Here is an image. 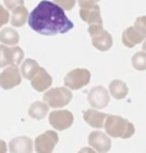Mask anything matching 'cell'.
Returning <instances> with one entry per match:
<instances>
[{
    "label": "cell",
    "mask_w": 146,
    "mask_h": 153,
    "mask_svg": "<svg viewBox=\"0 0 146 153\" xmlns=\"http://www.w3.org/2000/svg\"><path fill=\"white\" fill-rule=\"evenodd\" d=\"M66 10L54 1L42 0L29 16V26L36 33L45 36L67 33L73 29L72 20L65 13Z\"/></svg>",
    "instance_id": "1"
},
{
    "label": "cell",
    "mask_w": 146,
    "mask_h": 153,
    "mask_svg": "<svg viewBox=\"0 0 146 153\" xmlns=\"http://www.w3.org/2000/svg\"><path fill=\"white\" fill-rule=\"evenodd\" d=\"M105 130L110 137H122V139H129L135 133V126L129 120L123 119L120 116H107L106 123H105Z\"/></svg>",
    "instance_id": "2"
},
{
    "label": "cell",
    "mask_w": 146,
    "mask_h": 153,
    "mask_svg": "<svg viewBox=\"0 0 146 153\" xmlns=\"http://www.w3.org/2000/svg\"><path fill=\"white\" fill-rule=\"evenodd\" d=\"M72 97V89H69L67 86L54 87V89H50V90H46V93L43 94V100L53 109H59V107L69 105Z\"/></svg>",
    "instance_id": "3"
},
{
    "label": "cell",
    "mask_w": 146,
    "mask_h": 153,
    "mask_svg": "<svg viewBox=\"0 0 146 153\" xmlns=\"http://www.w3.org/2000/svg\"><path fill=\"white\" fill-rule=\"evenodd\" d=\"M89 34L92 37V45L100 52H107L113 45V39L110 33L105 30L102 25H90L89 26Z\"/></svg>",
    "instance_id": "4"
},
{
    "label": "cell",
    "mask_w": 146,
    "mask_h": 153,
    "mask_svg": "<svg viewBox=\"0 0 146 153\" xmlns=\"http://www.w3.org/2000/svg\"><path fill=\"white\" fill-rule=\"evenodd\" d=\"M0 53H1V59H0V67L6 66H19L23 62V49L19 46H7V45H0Z\"/></svg>",
    "instance_id": "5"
},
{
    "label": "cell",
    "mask_w": 146,
    "mask_h": 153,
    "mask_svg": "<svg viewBox=\"0 0 146 153\" xmlns=\"http://www.w3.org/2000/svg\"><path fill=\"white\" fill-rule=\"evenodd\" d=\"M90 82V72L87 69H73L65 77V86L72 90H79L89 85Z\"/></svg>",
    "instance_id": "6"
},
{
    "label": "cell",
    "mask_w": 146,
    "mask_h": 153,
    "mask_svg": "<svg viewBox=\"0 0 146 153\" xmlns=\"http://www.w3.org/2000/svg\"><path fill=\"white\" fill-rule=\"evenodd\" d=\"M57 142H59V134L54 130H47L36 137L34 150L37 153H52L54 150V146L57 145Z\"/></svg>",
    "instance_id": "7"
},
{
    "label": "cell",
    "mask_w": 146,
    "mask_h": 153,
    "mask_svg": "<svg viewBox=\"0 0 146 153\" xmlns=\"http://www.w3.org/2000/svg\"><path fill=\"white\" fill-rule=\"evenodd\" d=\"M22 70L16 66H6L0 73V86L4 90L13 89L22 83Z\"/></svg>",
    "instance_id": "8"
},
{
    "label": "cell",
    "mask_w": 146,
    "mask_h": 153,
    "mask_svg": "<svg viewBox=\"0 0 146 153\" xmlns=\"http://www.w3.org/2000/svg\"><path fill=\"white\" fill-rule=\"evenodd\" d=\"M49 123L59 132L66 130L73 125V114L69 110H53L49 113Z\"/></svg>",
    "instance_id": "9"
},
{
    "label": "cell",
    "mask_w": 146,
    "mask_h": 153,
    "mask_svg": "<svg viewBox=\"0 0 146 153\" xmlns=\"http://www.w3.org/2000/svg\"><path fill=\"white\" fill-rule=\"evenodd\" d=\"M109 93L103 86H96L87 94V102L95 109H105L109 105Z\"/></svg>",
    "instance_id": "10"
},
{
    "label": "cell",
    "mask_w": 146,
    "mask_h": 153,
    "mask_svg": "<svg viewBox=\"0 0 146 153\" xmlns=\"http://www.w3.org/2000/svg\"><path fill=\"white\" fill-rule=\"evenodd\" d=\"M89 145L90 147H93L96 152L99 153H106L110 150L112 147V142H110V136L107 133H103V132H92L89 134Z\"/></svg>",
    "instance_id": "11"
},
{
    "label": "cell",
    "mask_w": 146,
    "mask_h": 153,
    "mask_svg": "<svg viewBox=\"0 0 146 153\" xmlns=\"http://www.w3.org/2000/svg\"><path fill=\"white\" fill-rule=\"evenodd\" d=\"M146 40V34L138 30L135 26L127 27L126 30L122 33V43L126 47H133L138 43H143Z\"/></svg>",
    "instance_id": "12"
},
{
    "label": "cell",
    "mask_w": 146,
    "mask_h": 153,
    "mask_svg": "<svg viewBox=\"0 0 146 153\" xmlns=\"http://www.w3.org/2000/svg\"><path fill=\"white\" fill-rule=\"evenodd\" d=\"M83 119L89 126L96 127V129H102L105 127L107 116L105 113H102L99 110H95V109H87L83 112Z\"/></svg>",
    "instance_id": "13"
},
{
    "label": "cell",
    "mask_w": 146,
    "mask_h": 153,
    "mask_svg": "<svg viewBox=\"0 0 146 153\" xmlns=\"http://www.w3.org/2000/svg\"><path fill=\"white\" fill-rule=\"evenodd\" d=\"M80 19L89 25H102V14L100 7L95 4L92 7H80Z\"/></svg>",
    "instance_id": "14"
},
{
    "label": "cell",
    "mask_w": 146,
    "mask_h": 153,
    "mask_svg": "<svg viewBox=\"0 0 146 153\" xmlns=\"http://www.w3.org/2000/svg\"><path fill=\"white\" fill-rule=\"evenodd\" d=\"M30 82H32V87H33L34 90H37V92H45V90H47L49 87L52 86L53 79H52V76L47 73L45 69L40 67L39 73L36 74Z\"/></svg>",
    "instance_id": "15"
},
{
    "label": "cell",
    "mask_w": 146,
    "mask_h": 153,
    "mask_svg": "<svg viewBox=\"0 0 146 153\" xmlns=\"http://www.w3.org/2000/svg\"><path fill=\"white\" fill-rule=\"evenodd\" d=\"M9 146H10V152L13 153H30L33 152V140L26 136H19L14 137Z\"/></svg>",
    "instance_id": "16"
},
{
    "label": "cell",
    "mask_w": 146,
    "mask_h": 153,
    "mask_svg": "<svg viewBox=\"0 0 146 153\" xmlns=\"http://www.w3.org/2000/svg\"><path fill=\"white\" fill-rule=\"evenodd\" d=\"M49 105H47L46 102H33L30 107H29V116L32 117V119H36V120H42L46 117L47 113H50L49 112Z\"/></svg>",
    "instance_id": "17"
},
{
    "label": "cell",
    "mask_w": 146,
    "mask_h": 153,
    "mask_svg": "<svg viewBox=\"0 0 146 153\" xmlns=\"http://www.w3.org/2000/svg\"><path fill=\"white\" fill-rule=\"evenodd\" d=\"M29 12H27V9L25 7V4H22V6L16 7L13 12H12V17H10V23H12V26L14 27H22L26 22H29Z\"/></svg>",
    "instance_id": "18"
},
{
    "label": "cell",
    "mask_w": 146,
    "mask_h": 153,
    "mask_svg": "<svg viewBox=\"0 0 146 153\" xmlns=\"http://www.w3.org/2000/svg\"><path fill=\"white\" fill-rule=\"evenodd\" d=\"M109 92H110V96H112L113 99L122 100L127 96L129 89H127L125 82H122V80H113V82H110V85H109Z\"/></svg>",
    "instance_id": "19"
},
{
    "label": "cell",
    "mask_w": 146,
    "mask_h": 153,
    "mask_svg": "<svg viewBox=\"0 0 146 153\" xmlns=\"http://www.w3.org/2000/svg\"><path fill=\"white\" fill-rule=\"evenodd\" d=\"M20 70H22V74H23L25 79L32 80L36 74L39 73L40 66H39V63H37L36 60L26 59L25 62H23V65H22V67H20Z\"/></svg>",
    "instance_id": "20"
},
{
    "label": "cell",
    "mask_w": 146,
    "mask_h": 153,
    "mask_svg": "<svg viewBox=\"0 0 146 153\" xmlns=\"http://www.w3.org/2000/svg\"><path fill=\"white\" fill-rule=\"evenodd\" d=\"M19 33L12 29V27H4L0 32V42L3 45H9V46H16L19 43Z\"/></svg>",
    "instance_id": "21"
},
{
    "label": "cell",
    "mask_w": 146,
    "mask_h": 153,
    "mask_svg": "<svg viewBox=\"0 0 146 153\" xmlns=\"http://www.w3.org/2000/svg\"><path fill=\"white\" fill-rule=\"evenodd\" d=\"M132 66L136 70H146V52H138L132 56Z\"/></svg>",
    "instance_id": "22"
},
{
    "label": "cell",
    "mask_w": 146,
    "mask_h": 153,
    "mask_svg": "<svg viewBox=\"0 0 146 153\" xmlns=\"http://www.w3.org/2000/svg\"><path fill=\"white\" fill-rule=\"evenodd\" d=\"M53 1L57 3L60 7H63L65 10H72L76 4V0H53Z\"/></svg>",
    "instance_id": "23"
},
{
    "label": "cell",
    "mask_w": 146,
    "mask_h": 153,
    "mask_svg": "<svg viewBox=\"0 0 146 153\" xmlns=\"http://www.w3.org/2000/svg\"><path fill=\"white\" fill-rule=\"evenodd\" d=\"M135 27L138 30H140L142 33L146 34V16H140V17L135 20Z\"/></svg>",
    "instance_id": "24"
},
{
    "label": "cell",
    "mask_w": 146,
    "mask_h": 153,
    "mask_svg": "<svg viewBox=\"0 0 146 153\" xmlns=\"http://www.w3.org/2000/svg\"><path fill=\"white\" fill-rule=\"evenodd\" d=\"M25 3V0H4V7L10 9V10H14L16 7L22 6Z\"/></svg>",
    "instance_id": "25"
},
{
    "label": "cell",
    "mask_w": 146,
    "mask_h": 153,
    "mask_svg": "<svg viewBox=\"0 0 146 153\" xmlns=\"http://www.w3.org/2000/svg\"><path fill=\"white\" fill-rule=\"evenodd\" d=\"M80 7H92L99 3V0H77Z\"/></svg>",
    "instance_id": "26"
},
{
    "label": "cell",
    "mask_w": 146,
    "mask_h": 153,
    "mask_svg": "<svg viewBox=\"0 0 146 153\" xmlns=\"http://www.w3.org/2000/svg\"><path fill=\"white\" fill-rule=\"evenodd\" d=\"M142 47H143V50H145V52H146V40H145V42H143V45H142Z\"/></svg>",
    "instance_id": "27"
}]
</instances>
